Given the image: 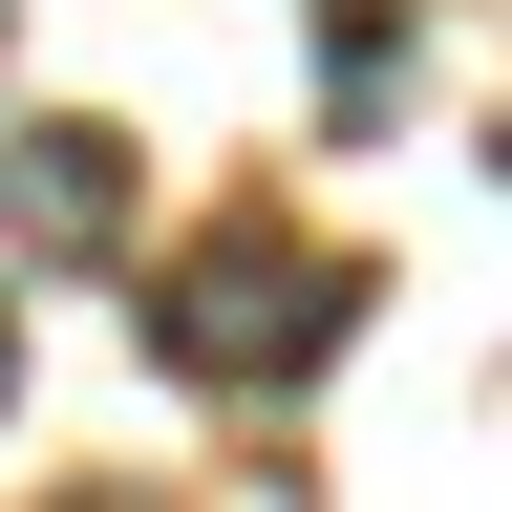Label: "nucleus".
Masks as SVG:
<instances>
[{
    "mask_svg": "<svg viewBox=\"0 0 512 512\" xmlns=\"http://www.w3.org/2000/svg\"><path fill=\"white\" fill-rule=\"evenodd\" d=\"M0 406H22V342H0Z\"/></svg>",
    "mask_w": 512,
    "mask_h": 512,
    "instance_id": "nucleus-3",
    "label": "nucleus"
},
{
    "mask_svg": "<svg viewBox=\"0 0 512 512\" xmlns=\"http://www.w3.org/2000/svg\"><path fill=\"white\" fill-rule=\"evenodd\" d=\"M0 43H22V0H0Z\"/></svg>",
    "mask_w": 512,
    "mask_h": 512,
    "instance_id": "nucleus-4",
    "label": "nucleus"
},
{
    "mask_svg": "<svg viewBox=\"0 0 512 512\" xmlns=\"http://www.w3.org/2000/svg\"><path fill=\"white\" fill-rule=\"evenodd\" d=\"M363 320V256H299V235H214V256H171V299H150V342L171 384H299L320 342Z\"/></svg>",
    "mask_w": 512,
    "mask_h": 512,
    "instance_id": "nucleus-1",
    "label": "nucleus"
},
{
    "mask_svg": "<svg viewBox=\"0 0 512 512\" xmlns=\"http://www.w3.org/2000/svg\"><path fill=\"white\" fill-rule=\"evenodd\" d=\"M0 235L22 256H107L128 235V150L107 128H0Z\"/></svg>",
    "mask_w": 512,
    "mask_h": 512,
    "instance_id": "nucleus-2",
    "label": "nucleus"
}]
</instances>
